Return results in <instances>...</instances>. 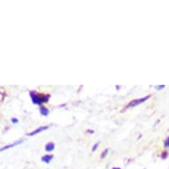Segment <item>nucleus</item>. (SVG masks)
<instances>
[{
  "instance_id": "nucleus-19",
  "label": "nucleus",
  "mask_w": 169,
  "mask_h": 169,
  "mask_svg": "<svg viewBox=\"0 0 169 169\" xmlns=\"http://www.w3.org/2000/svg\"><path fill=\"white\" fill-rule=\"evenodd\" d=\"M144 169H145V168H144Z\"/></svg>"
},
{
  "instance_id": "nucleus-7",
  "label": "nucleus",
  "mask_w": 169,
  "mask_h": 169,
  "mask_svg": "<svg viewBox=\"0 0 169 169\" xmlns=\"http://www.w3.org/2000/svg\"><path fill=\"white\" fill-rule=\"evenodd\" d=\"M39 111H40V113L43 116L46 117L50 114V110L46 106H44V105H42V106L39 107Z\"/></svg>"
},
{
  "instance_id": "nucleus-8",
  "label": "nucleus",
  "mask_w": 169,
  "mask_h": 169,
  "mask_svg": "<svg viewBox=\"0 0 169 169\" xmlns=\"http://www.w3.org/2000/svg\"><path fill=\"white\" fill-rule=\"evenodd\" d=\"M169 156V152L167 150H163L162 152H161V155H160V158L162 159H166L167 157Z\"/></svg>"
},
{
  "instance_id": "nucleus-5",
  "label": "nucleus",
  "mask_w": 169,
  "mask_h": 169,
  "mask_svg": "<svg viewBox=\"0 0 169 169\" xmlns=\"http://www.w3.org/2000/svg\"><path fill=\"white\" fill-rule=\"evenodd\" d=\"M44 150H45V152H49V153L53 152V151L55 150V144L53 142L47 143V144H45V146H44Z\"/></svg>"
},
{
  "instance_id": "nucleus-1",
  "label": "nucleus",
  "mask_w": 169,
  "mask_h": 169,
  "mask_svg": "<svg viewBox=\"0 0 169 169\" xmlns=\"http://www.w3.org/2000/svg\"><path fill=\"white\" fill-rule=\"evenodd\" d=\"M29 96L32 100V103L34 105H39V107L43 105V104H46L49 102L51 98V95L45 94V93H39L35 90H31L29 92Z\"/></svg>"
},
{
  "instance_id": "nucleus-2",
  "label": "nucleus",
  "mask_w": 169,
  "mask_h": 169,
  "mask_svg": "<svg viewBox=\"0 0 169 169\" xmlns=\"http://www.w3.org/2000/svg\"><path fill=\"white\" fill-rule=\"evenodd\" d=\"M152 97V95H148V96H145L144 97H140V98H137V99H134V100L130 101V102L128 103V105L125 106V108L123 109L122 111H121V112H124V111L126 110V109H128V108H132V107H136L137 105L143 104V103H144L145 101L148 100L150 97Z\"/></svg>"
},
{
  "instance_id": "nucleus-13",
  "label": "nucleus",
  "mask_w": 169,
  "mask_h": 169,
  "mask_svg": "<svg viewBox=\"0 0 169 169\" xmlns=\"http://www.w3.org/2000/svg\"><path fill=\"white\" fill-rule=\"evenodd\" d=\"M11 121H12V123H13V124H17V123H19V120L16 118H13L11 120Z\"/></svg>"
},
{
  "instance_id": "nucleus-15",
  "label": "nucleus",
  "mask_w": 169,
  "mask_h": 169,
  "mask_svg": "<svg viewBox=\"0 0 169 169\" xmlns=\"http://www.w3.org/2000/svg\"><path fill=\"white\" fill-rule=\"evenodd\" d=\"M140 138H142V135L139 134L138 136H137V138H136V141H139V140H140Z\"/></svg>"
},
{
  "instance_id": "nucleus-4",
  "label": "nucleus",
  "mask_w": 169,
  "mask_h": 169,
  "mask_svg": "<svg viewBox=\"0 0 169 169\" xmlns=\"http://www.w3.org/2000/svg\"><path fill=\"white\" fill-rule=\"evenodd\" d=\"M23 142H24V140H23V139H21V140H18V141H16V142L13 143V144H11L5 145V146H4L3 148L0 149V152H4V151H6V150H8V149L13 148V147H14V146H17V145L22 144Z\"/></svg>"
},
{
  "instance_id": "nucleus-12",
  "label": "nucleus",
  "mask_w": 169,
  "mask_h": 169,
  "mask_svg": "<svg viewBox=\"0 0 169 169\" xmlns=\"http://www.w3.org/2000/svg\"><path fill=\"white\" fill-rule=\"evenodd\" d=\"M165 88H166L165 85H157V86H155V89H156V90H162V89H164Z\"/></svg>"
},
{
  "instance_id": "nucleus-17",
  "label": "nucleus",
  "mask_w": 169,
  "mask_h": 169,
  "mask_svg": "<svg viewBox=\"0 0 169 169\" xmlns=\"http://www.w3.org/2000/svg\"><path fill=\"white\" fill-rule=\"evenodd\" d=\"M65 104H63V105H59V107H65Z\"/></svg>"
},
{
  "instance_id": "nucleus-3",
  "label": "nucleus",
  "mask_w": 169,
  "mask_h": 169,
  "mask_svg": "<svg viewBox=\"0 0 169 169\" xmlns=\"http://www.w3.org/2000/svg\"><path fill=\"white\" fill-rule=\"evenodd\" d=\"M49 128H50V126H41V127H39L38 128H36V129H35V130H33L32 132L27 133V136H35V135L39 134V133H42L43 131H45V130H47V129H49Z\"/></svg>"
},
{
  "instance_id": "nucleus-11",
  "label": "nucleus",
  "mask_w": 169,
  "mask_h": 169,
  "mask_svg": "<svg viewBox=\"0 0 169 169\" xmlns=\"http://www.w3.org/2000/svg\"><path fill=\"white\" fill-rule=\"evenodd\" d=\"M99 144H100V142H97L96 144L92 146V152H95L97 150V148H98V146H99Z\"/></svg>"
},
{
  "instance_id": "nucleus-18",
  "label": "nucleus",
  "mask_w": 169,
  "mask_h": 169,
  "mask_svg": "<svg viewBox=\"0 0 169 169\" xmlns=\"http://www.w3.org/2000/svg\"><path fill=\"white\" fill-rule=\"evenodd\" d=\"M112 169H121V168H120V167H113Z\"/></svg>"
},
{
  "instance_id": "nucleus-9",
  "label": "nucleus",
  "mask_w": 169,
  "mask_h": 169,
  "mask_svg": "<svg viewBox=\"0 0 169 169\" xmlns=\"http://www.w3.org/2000/svg\"><path fill=\"white\" fill-rule=\"evenodd\" d=\"M168 149H169V136H167L164 140V150H168Z\"/></svg>"
},
{
  "instance_id": "nucleus-10",
  "label": "nucleus",
  "mask_w": 169,
  "mask_h": 169,
  "mask_svg": "<svg viewBox=\"0 0 169 169\" xmlns=\"http://www.w3.org/2000/svg\"><path fill=\"white\" fill-rule=\"evenodd\" d=\"M108 152H109V150L108 149H105V150H104L103 151V152L101 153V156H100V158H101V159H104V158H105V157L107 156V154H108Z\"/></svg>"
},
{
  "instance_id": "nucleus-6",
  "label": "nucleus",
  "mask_w": 169,
  "mask_h": 169,
  "mask_svg": "<svg viewBox=\"0 0 169 169\" xmlns=\"http://www.w3.org/2000/svg\"><path fill=\"white\" fill-rule=\"evenodd\" d=\"M53 158H54V156H53L52 154H45L41 158V160L43 161V162L46 163V164H49V163L52 160Z\"/></svg>"
},
{
  "instance_id": "nucleus-14",
  "label": "nucleus",
  "mask_w": 169,
  "mask_h": 169,
  "mask_svg": "<svg viewBox=\"0 0 169 169\" xmlns=\"http://www.w3.org/2000/svg\"><path fill=\"white\" fill-rule=\"evenodd\" d=\"M87 133H88V134H94L95 131L92 130V129H87Z\"/></svg>"
},
{
  "instance_id": "nucleus-16",
  "label": "nucleus",
  "mask_w": 169,
  "mask_h": 169,
  "mask_svg": "<svg viewBox=\"0 0 169 169\" xmlns=\"http://www.w3.org/2000/svg\"><path fill=\"white\" fill-rule=\"evenodd\" d=\"M120 89V86H119V85H117V86H116V89H117V90H119V89Z\"/></svg>"
}]
</instances>
